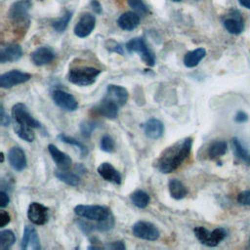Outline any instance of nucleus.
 Returning <instances> with one entry per match:
<instances>
[{
  "label": "nucleus",
  "instance_id": "nucleus-1",
  "mask_svg": "<svg viewBox=\"0 0 250 250\" xmlns=\"http://www.w3.org/2000/svg\"><path fill=\"white\" fill-rule=\"evenodd\" d=\"M192 142L191 137H186L166 147L155 162L157 170L163 174H169L177 170L188 157Z\"/></svg>",
  "mask_w": 250,
  "mask_h": 250
},
{
  "label": "nucleus",
  "instance_id": "nucleus-2",
  "mask_svg": "<svg viewBox=\"0 0 250 250\" xmlns=\"http://www.w3.org/2000/svg\"><path fill=\"white\" fill-rule=\"evenodd\" d=\"M102 70L93 66H78L68 71V81L77 86H88L93 84Z\"/></svg>",
  "mask_w": 250,
  "mask_h": 250
},
{
  "label": "nucleus",
  "instance_id": "nucleus-3",
  "mask_svg": "<svg viewBox=\"0 0 250 250\" xmlns=\"http://www.w3.org/2000/svg\"><path fill=\"white\" fill-rule=\"evenodd\" d=\"M74 213L86 220L100 222L108 218L111 214L110 210L102 205H85L78 204L74 207Z\"/></svg>",
  "mask_w": 250,
  "mask_h": 250
},
{
  "label": "nucleus",
  "instance_id": "nucleus-4",
  "mask_svg": "<svg viewBox=\"0 0 250 250\" xmlns=\"http://www.w3.org/2000/svg\"><path fill=\"white\" fill-rule=\"evenodd\" d=\"M126 49L129 53H138L148 66H153L155 64V57L148 49L144 38L136 37L129 40L126 43Z\"/></svg>",
  "mask_w": 250,
  "mask_h": 250
},
{
  "label": "nucleus",
  "instance_id": "nucleus-5",
  "mask_svg": "<svg viewBox=\"0 0 250 250\" xmlns=\"http://www.w3.org/2000/svg\"><path fill=\"white\" fill-rule=\"evenodd\" d=\"M12 117L15 124L27 126L31 128H40L41 123L36 120L28 111L26 105L22 103H17L12 107Z\"/></svg>",
  "mask_w": 250,
  "mask_h": 250
},
{
  "label": "nucleus",
  "instance_id": "nucleus-6",
  "mask_svg": "<svg viewBox=\"0 0 250 250\" xmlns=\"http://www.w3.org/2000/svg\"><path fill=\"white\" fill-rule=\"evenodd\" d=\"M133 234L143 240L155 241L160 236V231L158 228L147 221H138L132 227Z\"/></svg>",
  "mask_w": 250,
  "mask_h": 250
},
{
  "label": "nucleus",
  "instance_id": "nucleus-7",
  "mask_svg": "<svg viewBox=\"0 0 250 250\" xmlns=\"http://www.w3.org/2000/svg\"><path fill=\"white\" fill-rule=\"evenodd\" d=\"M30 78L31 74L18 69H13L3 73L0 76V86L3 89H10L17 85L23 84L29 81Z\"/></svg>",
  "mask_w": 250,
  "mask_h": 250
},
{
  "label": "nucleus",
  "instance_id": "nucleus-8",
  "mask_svg": "<svg viewBox=\"0 0 250 250\" xmlns=\"http://www.w3.org/2000/svg\"><path fill=\"white\" fill-rule=\"evenodd\" d=\"M120 106L111 99H109L106 96H104V98L93 107V110L105 118L108 119H115L118 116Z\"/></svg>",
  "mask_w": 250,
  "mask_h": 250
},
{
  "label": "nucleus",
  "instance_id": "nucleus-9",
  "mask_svg": "<svg viewBox=\"0 0 250 250\" xmlns=\"http://www.w3.org/2000/svg\"><path fill=\"white\" fill-rule=\"evenodd\" d=\"M52 98L54 103L62 109L65 111H75L78 108V102L69 93L57 89L53 92Z\"/></svg>",
  "mask_w": 250,
  "mask_h": 250
},
{
  "label": "nucleus",
  "instance_id": "nucleus-10",
  "mask_svg": "<svg viewBox=\"0 0 250 250\" xmlns=\"http://www.w3.org/2000/svg\"><path fill=\"white\" fill-rule=\"evenodd\" d=\"M31 7L32 2L30 0H19L10 7L9 18L15 22H22L27 20Z\"/></svg>",
  "mask_w": 250,
  "mask_h": 250
},
{
  "label": "nucleus",
  "instance_id": "nucleus-11",
  "mask_svg": "<svg viewBox=\"0 0 250 250\" xmlns=\"http://www.w3.org/2000/svg\"><path fill=\"white\" fill-rule=\"evenodd\" d=\"M96 26V18L90 13L83 14L74 26V34L79 38L89 36Z\"/></svg>",
  "mask_w": 250,
  "mask_h": 250
},
{
  "label": "nucleus",
  "instance_id": "nucleus-12",
  "mask_svg": "<svg viewBox=\"0 0 250 250\" xmlns=\"http://www.w3.org/2000/svg\"><path fill=\"white\" fill-rule=\"evenodd\" d=\"M27 218L34 225L42 226L48 221V208L41 203L32 202L27 209Z\"/></svg>",
  "mask_w": 250,
  "mask_h": 250
},
{
  "label": "nucleus",
  "instance_id": "nucleus-13",
  "mask_svg": "<svg viewBox=\"0 0 250 250\" xmlns=\"http://www.w3.org/2000/svg\"><path fill=\"white\" fill-rule=\"evenodd\" d=\"M8 161L10 166L18 172H21L26 168L27 159L24 150L21 146H13L8 152Z\"/></svg>",
  "mask_w": 250,
  "mask_h": 250
},
{
  "label": "nucleus",
  "instance_id": "nucleus-14",
  "mask_svg": "<svg viewBox=\"0 0 250 250\" xmlns=\"http://www.w3.org/2000/svg\"><path fill=\"white\" fill-rule=\"evenodd\" d=\"M21 247L22 250L32 249V250H40V238L38 236L37 230L32 226H25L23 229V235L21 238Z\"/></svg>",
  "mask_w": 250,
  "mask_h": 250
},
{
  "label": "nucleus",
  "instance_id": "nucleus-15",
  "mask_svg": "<svg viewBox=\"0 0 250 250\" xmlns=\"http://www.w3.org/2000/svg\"><path fill=\"white\" fill-rule=\"evenodd\" d=\"M22 56V49L17 43H8L0 49V62H14L19 61Z\"/></svg>",
  "mask_w": 250,
  "mask_h": 250
},
{
  "label": "nucleus",
  "instance_id": "nucleus-16",
  "mask_svg": "<svg viewBox=\"0 0 250 250\" xmlns=\"http://www.w3.org/2000/svg\"><path fill=\"white\" fill-rule=\"evenodd\" d=\"M56 57V53L49 46H41L35 49L31 54V60L37 66L50 63Z\"/></svg>",
  "mask_w": 250,
  "mask_h": 250
},
{
  "label": "nucleus",
  "instance_id": "nucleus-17",
  "mask_svg": "<svg viewBox=\"0 0 250 250\" xmlns=\"http://www.w3.org/2000/svg\"><path fill=\"white\" fill-rule=\"evenodd\" d=\"M48 150H49V153L51 154L53 161L55 162V164L60 170H67L68 168H70L72 164V160L68 154L60 150L53 144H50L48 146Z\"/></svg>",
  "mask_w": 250,
  "mask_h": 250
},
{
  "label": "nucleus",
  "instance_id": "nucleus-18",
  "mask_svg": "<svg viewBox=\"0 0 250 250\" xmlns=\"http://www.w3.org/2000/svg\"><path fill=\"white\" fill-rule=\"evenodd\" d=\"M145 135L151 139L157 140L164 134V124L157 118H149L143 124Z\"/></svg>",
  "mask_w": 250,
  "mask_h": 250
},
{
  "label": "nucleus",
  "instance_id": "nucleus-19",
  "mask_svg": "<svg viewBox=\"0 0 250 250\" xmlns=\"http://www.w3.org/2000/svg\"><path fill=\"white\" fill-rule=\"evenodd\" d=\"M104 96L108 97L109 99L114 101L120 107H122L128 101L129 93L126 88L120 85L109 84L106 87V92Z\"/></svg>",
  "mask_w": 250,
  "mask_h": 250
},
{
  "label": "nucleus",
  "instance_id": "nucleus-20",
  "mask_svg": "<svg viewBox=\"0 0 250 250\" xmlns=\"http://www.w3.org/2000/svg\"><path fill=\"white\" fill-rule=\"evenodd\" d=\"M99 175L107 182H110L115 185H120L122 182L121 174L109 163V162H103L98 167Z\"/></svg>",
  "mask_w": 250,
  "mask_h": 250
},
{
  "label": "nucleus",
  "instance_id": "nucleus-21",
  "mask_svg": "<svg viewBox=\"0 0 250 250\" xmlns=\"http://www.w3.org/2000/svg\"><path fill=\"white\" fill-rule=\"evenodd\" d=\"M140 16L136 12H125L117 20L119 27L126 31H131L139 26Z\"/></svg>",
  "mask_w": 250,
  "mask_h": 250
},
{
  "label": "nucleus",
  "instance_id": "nucleus-22",
  "mask_svg": "<svg viewBox=\"0 0 250 250\" xmlns=\"http://www.w3.org/2000/svg\"><path fill=\"white\" fill-rule=\"evenodd\" d=\"M224 26L231 34H240L244 29V23L239 12L234 11L231 14L230 18H228L224 21Z\"/></svg>",
  "mask_w": 250,
  "mask_h": 250
},
{
  "label": "nucleus",
  "instance_id": "nucleus-23",
  "mask_svg": "<svg viewBox=\"0 0 250 250\" xmlns=\"http://www.w3.org/2000/svg\"><path fill=\"white\" fill-rule=\"evenodd\" d=\"M206 56V50L204 48H197L195 50L188 52L184 57V64L188 67L192 68L195 67Z\"/></svg>",
  "mask_w": 250,
  "mask_h": 250
},
{
  "label": "nucleus",
  "instance_id": "nucleus-24",
  "mask_svg": "<svg viewBox=\"0 0 250 250\" xmlns=\"http://www.w3.org/2000/svg\"><path fill=\"white\" fill-rule=\"evenodd\" d=\"M168 189H169L170 195L176 200L183 199L188 194L187 187L181 181H179L177 179H172L169 181Z\"/></svg>",
  "mask_w": 250,
  "mask_h": 250
},
{
  "label": "nucleus",
  "instance_id": "nucleus-25",
  "mask_svg": "<svg viewBox=\"0 0 250 250\" xmlns=\"http://www.w3.org/2000/svg\"><path fill=\"white\" fill-rule=\"evenodd\" d=\"M231 146L235 156L242 160L246 165L250 166V152L243 146L240 140L237 138H233L231 140Z\"/></svg>",
  "mask_w": 250,
  "mask_h": 250
},
{
  "label": "nucleus",
  "instance_id": "nucleus-26",
  "mask_svg": "<svg viewBox=\"0 0 250 250\" xmlns=\"http://www.w3.org/2000/svg\"><path fill=\"white\" fill-rule=\"evenodd\" d=\"M55 176L60 181L71 187H76L80 184V177L73 172H68L66 170H57L55 171Z\"/></svg>",
  "mask_w": 250,
  "mask_h": 250
},
{
  "label": "nucleus",
  "instance_id": "nucleus-27",
  "mask_svg": "<svg viewBox=\"0 0 250 250\" xmlns=\"http://www.w3.org/2000/svg\"><path fill=\"white\" fill-rule=\"evenodd\" d=\"M130 199L132 201V203L140 208V209H144L146 208L150 200V197L148 195L147 192H146L143 189H137L135 190L131 195H130Z\"/></svg>",
  "mask_w": 250,
  "mask_h": 250
},
{
  "label": "nucleus",
  "instance_id": "nucleus-28",
  "mask_svg": "<svg viewBox=\"0 0 250 250\" xmlns=\"http://www.w3.org/2000/svg\"><path fill=\"white\" fill-rule=\"evenodd\" d=\"M58 139H59L61 142L64 143V144H67V145H70V146H75V147L79 150L81 157H85V156L88 154V148H87V146H86L83 143H81L80 141L76 140L75 138L61 133V134L58 136Z\"/></svg>",
  "mask_w": 250,
  "mask_h": 250
},
{
  "label": "nucleus",
  "instance_id": "nucleus-29",
  "mask_svg": "<svg viewBox=\"0 0 250 250\" xmlns=\"http://www.w3.org/2000/svg\"><path fill=\"white\" fill-rule=\"evenodd\" d=\"M228 149V145L225 141H215L208 147V155L211 159H217L223 156Z\"/></svg>",
  "mask_w": 250,
  "mask_h": 250
},
{
  "label": "nucleus",
  "instance_id": "nucleus-30",
  "mask_svg": "<svg viewBox=\"0 0 250 250\" xmlns=\"http://www.w3.org/2000/svg\"><path fill=\"white\" fill-rule=\"evenodd\" d=\"M16 242V235L11 229H2L0 231V249L9 250Z\"/></svg>",
  "mask_w": 250,
  "mask_h": 250
},
{
  "label": "nucleus",
  "instance_id": "nucleus-31",
  "mask_svg": "<svg viewBox=\"0 0 250 250\" xmlns=\"http://www.w3.org/2000/svg\"><path fill=\"white\" fill-rule=\"evenodd\" d=\"M100 127H102V123L96 120H84L79 125L80 132L85 138H90L93 132Z\"/></svg>",
  "mask_w": 250,
  "mask_h": 250
},
{
  "label": "nucleus",
  "instance_id": "nucleus-32",
  "mask_svg": "<svg viewBox=\"0 0 250 250\" xmlns=\"http://www.w3.org/2000/svg\"><path fill=\"white\" fill-rule=\"evenodd\" d=\"M32 129L33 128H31V127L21 126L19 124H15V126H14V131L17 134V136L19 138H21V140L28 142V143L32 142L35 139V134Z\"/></svg>",
  "mask_w": 250,
  "mask_h": 250
},
{
  "label": "nucleus",
  "instance_id": "nucleus-33",
  "mask_svg": "<svg viewBox=\"0 0 250 250\" xmlns=\"http://www.w3.org/2000/svg\"><path fill=\"white\" fill-rule=\"evenodd\" d=\"M71 17H72V13L69 11H66L62 17H61L60 19L53 21V23H52L53 28L57 32H60V33L63 32L66 29V27L71 20Z\"/></svg>",
  "mask_w": 250,
  "mask_h": 250
},
{
  "label": "nucleus",
  "instance_id": "nucleus-34",
  "mask_svg": "<svg viewBox=\"0 0 250 250\" xmlns=\"http://www.w3.org/2000/svg\"><path fill=\"white\" fill-rule=\"evenodd\" d=\"M193 232L196 236V238L204 245L210 247L211 245V236L212 233L204 227H195L193 229Z\"/></svg>",
  "mask_w": 250,
  "mask_h": 250
},
{
  "label": "nucleus",
  "instance_id": "nucleus-35",
  "mask_svg": "<svg viewBox=\"0 0 250 250\" xmlns=\"http://www.w3.org/2000/svg\"><path fill=\"white\" fill-rule=\"evenodd\" d=\"M100 147L104 152H113L115 150V142L109 135H104L100 141Z\"/></svg>",
  "mask_w": 250,
  "mask_h": 250
},
{
  "label": "nucleus",
  "instance_id": "nucleus-36",
  "mask_svg": "<svg viewBox=\"0 0 250 250\" xmlns=\"http://www.w3.org/2000/svg\"><path fill=\"white\" fill-rule=\"evenodd\" d=\"M128 5L139 15L146 16L148 13V8L143 2V0H127Z\"/></svg>",
  "mask_w": 250,
  "mask_h": 250
},
{
  "label": "nucleus",
  "instance_id": "nucleus-37",
  "mask_svg": "<svg viewBox=\"0 0 250 250\" xmlns=\"http://www.w3.org/2000/svg\"><path fill=\"white\" fill-rule=\"evenodd\" d=\"M237 202L241 205L250 206V190H243L238 193Z\"/></svg>",
  "mask_w": 250,
  "mask_h": 250
},
{
  "label": "nucleus",
  "instance_id": "nucleus-38",
  "mask_svg": "<svg viewBox=\"0 0 250 250\" xmlns=\"http://www.w3.org/2000/svg\"><path fill=\"white\" fill-rule=\"evenodd\" d=\"M0 123H1V125H2L3 127L9 126L10 123H11V118H10V116L6 113L3 104H1V107H0Z\"/></svg>",
  "mask_w": 250,
  "mask_h": 250
},
{
  "label": "nucleus",
  "instance_id": "nucleus-39",
  "mask_svg": "<svg viewBox=\"0 0 250 250\" xmlns=\"http://www.w3.org/2000/svg\"><path fill=\"white\" fill-rule=\"evenodd\" d=\"M0 221H1L0 222V228L6 227L10 223V221H11L10 214L7 211H5V210H1L0 211Z\"/></svg>",
  "mask_w": 250,
  "mask_h": 250
},
{
  "label": "nucleus",
  "instance_id": "nucleus-40",
  "mask_svg": "<svg viewBox=\"0 0 250 250\" xmlns=\"http://www.w3.org/2000/svg\"><path fill=\"white\" fill-rule=\"evenodd\" d=\"M104 248L107 249H113V250H124L126 248L125 244L123 243V241L119 240V241H113L111 243H108L107 245L104 246Z\"/></svg>",
  "mask_w": 250,
  "mask_h": 250
},
{
  "label": "nucleus",
  "instance_id": "nucleus-41",
  "mask_svg": "<svg viewBox=\"0 0 250 250\" xmlns=\"http://www.w3.org/2000/svg\"><path fill=\"white\" fill-rule=\"evenodd\" d=\"M10 202V197L8 195V193L4 190H1L0 191V207L3 209L5 208L6 206H8Z\"/></svg>",
  "mask_w": 250,
  "mask_h": 250
},
{
  "label": "nucleus",
  "instance_id": "nucleus-42",
  "mask_svg": "<svg viewBox=\"0 0 250 250\" xmlns=\"http://www.w3.org/2000/svg\"><path fill=\"white\" fill-rule=\"evenodd\" d=\"M247 119H248V115H247V113H245L244 111H238L237 113H236V115H235V117H234V120H235V122H237V123H243V122H246L247 121Z\"/></svg>",
  "mask_w": 250,
  "mask_h": 250
},
{
  "label": "nucleus",
  "instance_id": "nucleus-43",
  "mask_svg": "<svg viewBox=\"0 0 250 250\" xmlns=\"http://www.w3.org/2000/svg\"><path fill=\"white\" fill-rule=\"evenodd\" d=\"M91 6H92L93 11H94L96 14H101V13H102V6H101V4H100L99 1H97V0H92V1H91Z\"/></svg>",
  "mask_w": 250,
  "mask_h": 250
},
{
  "label": "nucleus",
  "instance_id": "nucleus-44",
  "mask_svg": "<svg viewBox=\"0 0 250 250\" xmlns=\"http://www.w3.org/2000/svg\"><path fill=\"white\" fill-rule=\"evenodd\" d=\"M112 42H113V46H110V45H109L108 50H109L110 52H115V53H119V54L123 55L122 47H121L119 44H117L116 42H114V41H112Z\"/></svg>",
  "mask_w": 250,
  "mask_h": 250
},
{
  "label": "nucleus",
  "instance_id": "nucleus-45",
  "mask_svg": "<svg viewBox=\"0 0 250 250\" xmlns=\"http://www.w3.org/2000/svg\"><path fill=\"white\" fill-rule=\"evenodd\" d=\"M238 2L242 7L250 10V0H238Z\"/></svg>",
  "mask_w": 250,
  "mask_h": 250
},
{
  "label": "nucleus",
  "instance_id": "nucleus-46",
  "mask_svg": "<svg viewBox=\"0 0 250 250\" xmlns=\"http://www.w3.org/2000/svg\"><path fill=\"white\" fill-rule=\"evenodd\" d=\"M4 162V153L1 152V163Z\"/></svg>",
  "mask_w": 250,
  "mask_h": 250
},
{
  "label": "nucleus",
  "instance_id": "nucleus-47",
  "mask_svg": "<svg viewBox=\"0 0 250 250\" xmlns=\"http://www.w3.org/2000/svg\"><path fill=\"white\" fill-rule=\"evenodd\" d=\"M171 1H173V2H181L182 0H171Z\"/></svg>",
  "mask_w": 250,
  "mask_h": 250
},
{
  "label": "nucleus",
  "instance_id": "nucleus-48",
  "mask_svg": "<svg viewBox=\"0 0 250 250\" xmlns=\"http://www.w3.org/2000/svg\"><path fill=\"white\" fill-rule=\"evenodd\" d=\"M249 247H250V238H249Z\"/></svg>",
  "mask_w": 250,
  "mask_h": 250
}]
</instances>
